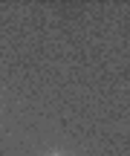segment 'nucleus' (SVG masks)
Segmentation results:
<instances>
[{"mask_svg": "<svg viewBox=\"0 0 130 156\" xmlns=\"http://www.w3.org/2000/svg\"><path fill=\"white\" fill-rule=\"evenodd\" d=\"M49 156H64V153H49Z\"/></svg>", "mask_w": 130, "mask_h": 156, "instance_id": "f257e3e1", "label": "nucleus"}]
</instances>
